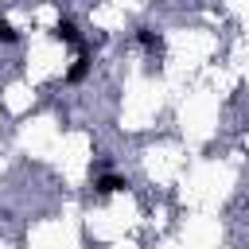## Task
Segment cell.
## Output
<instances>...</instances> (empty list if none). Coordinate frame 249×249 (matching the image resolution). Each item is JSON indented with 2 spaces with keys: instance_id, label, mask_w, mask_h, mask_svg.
Segmentation results:
<instances>
[{
  "instance_id": "1",
  "label": "cell",
  "mask_w": 249,
  "mask_h": 249,
  "mask_svg": "<svg viewBox=\"0 0 249 249\" xmlns=\"http://www.w3.org/2000/svg\"><path fill=\"white\" fill-rule=\"evenodd\" d=\"M128 183L121 179V175H101L97 179V195H117V191H124Z\"/></svg>"
},
{
  "instance_id": "2",
  "label": "cell",
  "mask_w": 249,
  "mask_h": 249,
  "mask_svg": "<svg viewBox=\"0 0 249 249\" xmlns=\"http://www.w3.org/2000/svg\"><path fill=\"white\" fill-rule=\"evenodd\" d=\"M54 39H62V43H78V27H74L70 19H58V23H54Z\"/></svg>"
},
{
  "instance_id": "3",
  "label": "cell",
  "mask_w": 249,
  "mask_h": 249,
  "mask_svg": "<svg viewBox=\"0 0 249 249\" xmlns=\"http://www.w3.org/2000/svg\"><path fill=\"white\" fill-rule=\"evenodd\" d=\"M86 70H89V58H78V62L70 66V74H66V78H70V82H82V78H86Z\"/></svg>"
},
{
  "instance_id": "4",
  "label": "cell",
  "mask_w": 249,
  "mask_h": 249,
  "mask_svg": "<svg viewBox=\"0 0 249 249\" xmlns=\"http://www.w3.org/2000/svg\"><path fill=\"white\" fill-rule=\"evenodd\" d=\"M136 39H140V47H148V51H156V47H160V35H156V31H148V27H144Z\"/></svg>"
},
{
  "instance_id": "5",
  "label": "cell",
  "mask_w": 249,
  "mask_h": 249,
  "mask_svg": "<svg viewBox=\"0 0 249 249\" xmlns=\"http://www.w3.org/2000/svg\"><path fill=\"white\" fill-rule=\"evenodd\" d=\"M16 39H19V31H16L8 19H0V43H16Z\"/></svg>"
}]
</instances>
